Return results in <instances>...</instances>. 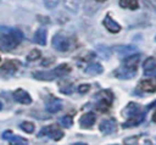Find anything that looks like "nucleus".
<instances>
[{
	"instance_id": "nucleus-20",
	"label": "nucleus",
	"mask_w": 156,
	"mask_h": 145,
	"mask_svg": "<svg viewBox=\"0 0 156 145\" xmlns=\"http://www.w3.org/2000/svg\"><path fill=\"white\" fill-rule=\"evenodd\" d=\"M117 54L121 55V56H130L133 54H135L138 50L135 46H132V45H124V46H118L117 49Z\"/></svg>"
},
{
	"instance_id": "nucleus-9",
	"label": "nucleus",
	"mask_w": 156,
	"mask_h": 145,
	"mask_svg": "<svg viewBox=\"0 0 156 145\" xmlns=\"http://www.w3.org/2000/svg\"><path fill=\"white\" fill-rule=\"evenodd\" d=\"M95 121H96V116L95 113L93 112H87L84 115L80 116L79 118V124L82 128H91L94 124H95Z\"/></svg>"
},
{
	"instance_id": "nucleus-11",
	"label": "nucleus",
	"mask_w": 156,
	"mask_h": 145,
	"mask_svg": "<svg viewBox=\"0 0 156 145\" xmlns=\"http://www.w3.org/2000/svg\"><path fill=\"white\" fill-rule=\"evenodd\" d=\"M18 62L17 61H13V60H7L5 61V63L0 67V73H4L5 76H10V74H13L17 68H18Z\"/></svg>"
},
{
	"instance_id": "nucleus-29",
	"label": "nucleus",
	"mask_w": 156,
	"mask_h": 145,
	"mask_svg": "<svg viewBox=\"0 0 156 145\" xmlns=\"http://www.w3.org/2000/svg\"><path fill=\"white\" fill-rule=\"evenodd\" d=\"M89 89H90V85H88V84H82V85H79V87H78V91H79L80 94L87 93Z\"/></svg>"
},
{
	"instance_id": "nucleus-6",
	"label": "nucleus",
	"mask_w": 156,
	"mask_h": 145,
	"mask_svg": "<svg viewBox=\"0 0 156 145\" xmlns=\"http://www.w3.org/2000/svg\"><path fill=\"white\" fill-rule=\"evenodd\" d=\"M99 129L102 134H112L117 129V123H116L115 118H106V119L101 121Z\"/></svg>"
},
{
	"instance_id": "nucleus-27",
	"label": "nucleus",
	"mask_w": 156,
	"mask_h": 145,
	"mask_svg": "<svg viewBox=\"0 0 156 145\" xmlns=\"http://www.w3.org/2000/svg\"><path fill=\"white\" fill-rule=\"evenodd\" d=\"M44 1V5H45V7L46 9H55L57 5H58V2H60V0H43Z\"/></svg>"
},
{
	"instance_id": "nucleus-34",
	"label": "nucleus",
	"mask_w": 156,
	"mask_h": 145,
	"mask_svg": "<svg viewBox=\"0 0 156 145\" xmlns=\"http://www.w3.org/2000/svg\"><path fill=\"white\" fill-rule=\"evenodd\" d=\"M155 40H156V38H155Z\"/></svg>"
},
{
	"instance_id": "nucleus-31",
	"label": "nucleus",
	"mask_w": 156,
	"mask_h": 145,
	"mask_svg": "<svg viewBox=\"0 0 156 145\" xmlns=\"http://www.w3.org/2000/svg\"><path fill=\"white\" fill-rule=\"evenodd\" d=\"M72 145H87L85 143H74V144H72Z\"/></svg>"
},
{
	"instance_id": "nucleus-25",
	"label": "nucleus",
	"mask_w": 156,
	"mask_h": 145,
	"mask_svg": "<svg viewBox=\"0 0 156 145\" xmlns=\"http://www.w3.org/2000/svg\"><path fill=\"white\" fill-rule=\"evenodd\" d=\"M60 124H61L63 128H69V127H72V124H73V119H72L71 116L66 115V116H63V117L60 118Z\"/></svg>"
},
{
	"instance_id": "nucleus-17",
	"label": "nucleus",
	"mask_w": 156,
	"mask_h": 145,
	"mask_svg": "<svg viewBox=\"0 0 156 145\" xmlns=\"http://www.w3.org/2000/svg\"><path fill=\"white\" fill-rule=\"evenodd\" d=\"M104 72V68L100 63L98 62H94V63H90L85 68V73L87 74H90V76H98V74H101Z\"/></svg>"
},
{
	"instance_id": "nucleus-15",
	"label": "nucleus",
	"mask_w": 156,
	"mask_h": 145,
	"mask_svg": "<svg viewBox=\"0 0 156 145\" xmlns=\"http://www.w3.org/2000/svg\"><path fill=\"white\" fill-rule=\"evenodd\" d=\"M33 77L38 80H44V82H50L56 78L54 71H38L33 73Z\"/></svg>"
},
{
	"instance_id": "nucleus-28",
	"label": "nucleus",
	"mask_w": 156,
	"mask_h": 145,
	"mask_svg": "<svg viewBox=\"0 0 156 145\" xmlns=\"http://www.w3.org/2000/svg\"><path fill=\"white\" fill-rule=\"evenodd\" d=\"M144 1H145L146 6H149L154 11H156V0H144Z\"/></svg>"
},
{
	"instance_id": "nucleus-13",
	"label": "nucleus",
	"mask_w": 156,
	"mask_h": 145,
	"mask_svg": "<svg viewBox=\"0 0 156 145\" xmlns=\"http://www.w3.org/2000/svg\"><path fill=\"white\" fill-rule=\"evenodd\" d=\"M102 23H104L105 28H106L110 33H118V32L121 30V26H119V23H117L110 15H107V16L104 18Z\"/></svg>"
},
{
	"instance_id": "nucleus-8",
	"label": "nucleus",
	"mask_w": 156,
	"mask_h": 145,
	"mask_svg": "<svg viewBox=\"0 0 156 145\" xmlns=\"http://www.w3.org/2000/svg\"><path fill=\"white\" fill-rule=\"evenodd\" d=\"M13 99H15V101H17V102H20L22 105H29L32 102L30 95L26 90H23V89L15 90L13 91Z\"/></svg>"
},
{
	"instance_id": "nucleus-30",
	"label": "nucleus",
	"mask_w": 156,
	"mask_h": 145,
	"mask_svg": "<svg viewBox=\"0 0 156 145\" xmlns=\"http://www.w3.org/2000/svg\"><path fill=\"white\" fill-rule=\"evenodd\" d=\"M152 121H154V122H156V111H155V113L152 115Z\"/></svg>"
},
{
	"instance_id": "nucleus-3",
	"label": "nucleus",
	"mask_w": 156,
	"mask_h": 145,
	"mask_svg": "<svg viewBox=\"0 0 156 145\" xmlns=\"http://www.w3.org/2000/svg\"><path fill=\"white\" fill-rule=\"evenodd\" d=\"M95 97L99 100L98 101V108L102 112L107 111L108 107L111 106L112 104V100H113V94L110 91V90H102L100 93H98L95 95Z\"/></svg>"
},
{
	"instance_id": "nucleus-26",
	"label": "nucleus",
	"mask_w": 156,
	"mask_h": 145,
	"mask_svg": "<svg viewBox=\"0 0 156 145\" xmlns=\"http://www.w3.org/2000/svg\"><path fill=\"white\" fill-rule=\"evenodd\" d=\"M40 56H41L40 51L37 50V49H34V50H32V51L27 55V60H28V61H35V60H38Z\"/></svg>"
},
{
	"instance_id": "nucleus-4",
	"label": "nucleus",
	"mask_w": 156,
	"mask_h": 145,
	"mask_svg": "<svg viewBox=\"0 0 156 145\" xmlns=\"http://www.w3.org/2000/svg\"><path fill=\"white\" fill-rule=\"evenodd\" d=\"M38 136H49L50 139L57 141V140L62 139L63 132H62V129H60V127L57 124H50V126L44 127L40 130V133L38 134Z\"/></svg>"
},
{
	"instance_id": "nucleus-22",
	"label": "nucleus",
	"mask_w": 156,
	"mask_h": 145,
	"mask_svg": "<svg viewBox=\"0 0 156 145\" xmlns=\"http://www.w3.org/2000/svg\"><path fill=\"white\" fill-rule=\"evenodd\" d=\"M119 5L129 10H136L139 7L138 0H119Z\"/></svg>"
},
{
	"instance_id": "nucleus-1",
	"label": "nucleus",
	"mask_w": 156,
	"mask_h": 145,
	"mask_svg": "<svg viewBox=\"0 0 156 145\" xmlns=\"http://www.w3.org/2000/svg\"><path fill=\"white\" fill-rule=\"evenodd\" d=\"M0 50L10 52L23 39V33L15 28L0 27Z\"/></svg>"
},
{
	"instance_id": "nucleus-32",
	"label": "nucleus",
	"mask_w": 156,
	"mask_h": 145,
	"mask_svg": "<svg viewBox=\"0 0 156 145\" xmlns=\"http://www.w3.org/2000/svg\"><path fill=\"white\" fill-rule=\"evenodd\" d=\"M96 1H98V2H104L105 0H96Z\"/></svg>"
},
{
	"instance_id": "nucleus-16",
	"label": "nucleus",
	"mask_w": 156,
	"mask_h": 145,
	"mask_svg": "<svg viewBox=\"0 0 156 145\" xmlns=\"http://www.w3.org/2000/svg\"><path fill=\"white\" fill-rule=\"evenodd\" d=\"M144 73L145 74H155L156 73V58L147 57L143 63Z\"/></svg>"
},
{
	"instance_id": "nucleus-7",
	"label": "nucleus",
	"mask_w": 156,
	"mask_h": 145,
	"mask_svg": "<svg viewBox=\"0 0 156 145\" xmlns=\"http://www.w3.org/2000/svg\"><path fill=\"white\" fill-rule=\"evenodd\" d=\"M2 138L9 140L10 145H28L27 139L20 136V135H13L11 130H6L2 133Z\"/></svg>"
},
{
	"instance_id": "nucleus-14",
	"label": "nucleus",
	"mask_w": 156,
	"mask_h": 145,
	"mask_svg": "<svg viewBox=\"0 0 156 145\" xmlns=\"http://www.w3.org/2000/svg\"><path fill=\"white\" fill-rule=\"evenodd\" d=\"M140 115V106L135 102H129L126 107H124V111H123V116L128 117V118H132V117H135V116H139Z\"/></svg>"
},
{
	"instance_id": "nucleus-10",
	"label": "nucleus",
	"mask_w": 156,
	"mask_h": 145,
	"mask_svg": "<svg viewBox=\"0 0 156 145\" xmlns=\"http://www.w3.org/2000/svg\"><path fill=\"white\" fill-rule=\"evenodd\" d=\"M138 88L146 93H155L156 91V78H149L143 79L138 84Z\"/></svg>"
},
{
	"instance_id": "nucleus-2",
	"label": "nucleus",
	"mask_w": 156,
	"mask_h": 145,
	"mask_svg": "<svg viewBox=\"0 0 156 145\" xmlns=\"http://www.w3.org/2000/svg\"><path fill=\"white\" fill-rule=\"evenodd\" d=\"M140 55L139 54H133L130 56H127V58L122 62L121 67H118L115 71V76L119 79H129L133 78L136 74L138 69V62H139Z\"/></svg>"
},
{
	"instance_id": "nucleus-35",
	"label": "nucleus",
	"mask_w": 156,
	"mask_h": 145,
	"mask_svg": "<svg viewBox=\"0 0 156 145\" xmlns=\"http://www.w3.org/2000/svg\"><path fill=\"white\" fill-rule=\"evenodd\" d=\"M0 61H1V58H0Z\"/></svg>"
},
{
	"instance_id": "nucleus-19",
	"label": "nucleus",
	"mask_w": 156,
	"mask_h": 145,
	"mask_svg": "<svg viewBox=\"0 0 156 145\" xmlns=\"http://www.w3.org/2000/svg\"><path fill=\"white\" fill-rule=\"evenodd\" d=\"M33 40H34V43H37L39 45H45L46 44V30L44 28H39L35 32Z\"/></svg>"
},
{
	"instance_id": "nucleus-5",
	"label": "nucleus",
	"mask_w": 156,
	"mask_h": 145,
	"mask_svg": "<svg viewBox=\"0 0 156 145\" xmlns=\"http://www.w3.org/2000/svg\"><path fill=\"white\" fill-rule=\"evenodd\" d=\"M51 44H52V48L57 51H61V52H65L69 49V40L68 38L62 34V33H56L54 37H52V40H51Z\"/></svg>"
},
{
	"instance_id": "nucleus-24",
	"label": "nucleus",
	"mask_w": 156,
	"mask_h": 145,
	"mask_svg": "<svg viewBox=\"0 0 156 145\" xmlns=\"http://www.w3.org/2000/svg\"><path fill=\"white\" fill-rule=\"evenodd\" d=\"M20 128L23 130V132H26V133H28V134H30V133H33L34 132V123H32V122H22L21 124H20Z\"/></svg>"
},
{
	"instance_id": "nucleus-33",
	"label": "nucleus",
	"mask_w": 156,
	"mask_h": 145,
	"mask_svg": "<svg viewBox=\"0 0 156 145\" xmlns=\"http://www.w3.org/2000/svg\"><path fill=\"white\" fill-rule=\"evenodd\" d=\"M1 108H2V104L0 102V110H1Z\"/></svg>"
},
{
	"instance_id": "nucleus-12",
	"label": "nucleus",
	"mask_w": 156,
	"mask_h": 145,
	"mask_svg": "<svg viewBox=\"0 0 156 145\" xmlns=\"http://www.w3.org/2000/svg\"><path fill=\"white\" fill-rule=\"evenodd\" d=\"M45 107H46V111H49L51 113H55V112H58L62 108V102L57 97H50L45 101Z\"/></svg>"
},
{
	"instance_id": "nucleus-18",
	"label": "nucleus",
	"mask_w": 156,
	"mask_h": 145,
	"mask_svg": "<svg viewBox=\"0 0 156 145\" xmlns=\"http://www.w3.org/2000/svg\"><path fill=\"white\" fill-rule=\"evenodd\" d=\"M52 71H54L56 78H58V77H65V76H67V74L71 72V66L67 65V63H61V65H58L57 67H55Z\"/></svg>"
},
{
	"instance_id": "nucleus-23",
	"label": "nucleus",
	"mask_w": 156,
	"mask_h": 145,
	"mask_svg": "<svg viewBox=\"0 0 156 145\" xmlns=\"http://www.w3.org/2000/svg\"><path fill=\"white\" fill-rule=\"evenodd\" d=\"M58 88H60V91H61L62 94H65V95H69V94L72 93V84L68 83V82H66V80L60 82Z\"/></svg>"
},
{
	"instance_id": "nucleus-21",
	"label": "nucleus",
	"mask_w": 156,
	"mask_h": 145,
	"mask_svg": "<svg viewBox=\"0 0 156 145\" xmlns=\"http://www.w3.org/2000/svg\"><path fill=\"white\" fill-rule=\"evenodd\" d=\"M143 118H144V115H139V116H135V117H132V118H128L127 122H124L122 124L123 128L126 127H132V126H138L143 122Z\"/></svg>"
}]
</instances>
